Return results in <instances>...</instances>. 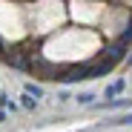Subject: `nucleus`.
Segmentation results:
<instances>
[{
	"label": "nucleus",
	"mask_w": 132,
	"mask_h": 132,
	"mask_svg": "<svg viewBox=\"0 0 132 132\" xmlns=\"http://www.w3.org/2000/svg\"><path fill=\"white\" fill-rule=\"evenodd\" d=\"M121 89H123V80H115V83H112V86H109V89H106V98H112V95H118Z\"/></svg>",
	"instance_id": "1"
},
{
	"label": "nucleus",
	"mask_w": 132,
	"mask_h": 132,
	"mask_svg": "<svg viewBox=\"0 0 132 132\" xmlns=\"http://www.w3.org/2000/svg\"><path fill=\"white\" fill-rule=\"evenodd\" d=\"M121 43H126V46H132V20H129V26H126V32L121 35Z\"/></svg>",
	"instance_id": "2"
},
{
	"label": "nucleus",
	"mask_w": 132,
	"mask_h": 132,
	"mask_svg": "<svg viewBox=\"0 0 132 132\" xmlns=\"http://www.w3.org/2000/svg\"><path fill=\"white\" fill-rule=\"evenodd\" d=\"M26 92H29V95H35V98H40V86H35V83H26Z\"/></svg>",
	"instance_id": "3"
},
{
	"label": "nucleus",
	"mask_w": 132,
	"mask_h": 132,
	"mask_svg": "<svg viewBox=\"0 0 132 132\" xmlns=\"http://www.w3.org/2000/svg\"><path fill=\"white\" fill-rule=\"evenodd\" d=\"M23 106H26V109H32V106H35V98H32L29 92H26V98H23Z\"/></svg>",
	"instance_id": "4"
},
{
	"label": "nucleus",
	"mask_w": 132,
	"mask_h": 132,
	"mask_svg": "<svg viewBox=\"0 0 132 132\" xmlns=\"http://www.w3.org/2000/svg\"><path fill=\"white\" fill-rule=\"evenodd\" d=\"M115 123H132V115H123L121 121H115Z\"/></svg>",
	"instance_id": "5"
},
{
	"label": "nucleus",
	"mask_w": 132,
	"mask_h": 132,
	"mask_svg": "<svg viewBox=\"0 0 132 132\" xmlns=\"http://www.w3.org/2000/svg\"><path fill=\"white\" fill-rule=\"evenodd\" d=\"M6 55V43H3V37H0V57Z\"/></svg>",
	"instance_id": "6"
},
{
	"label": "nucleus",
	"mask_w": 132,
	"mask_h": 132,
	"mask_svg": "<svg viewBox=\"0 0 132 132\" xmlns=\"http://www.w3.org/2000/svg\"><path fill=\"white\" fill-rule=\"evenodd\" d=\"M129 66H132V55H129Z\"/></svg>",
	"instance_id": "7"
},
{
	"label": "nucleus",
	"mask_w": 132,
	"mask_h": 132,
	"mask_svg": "<svg viewBox=\"0 0 132 132\" xmlns=\"http://www.w3.org/2000/svg\"><path fill=\"white\" fill-rule=\"evenodd\" d=\"M80 132H89V129H80Z\"/></svg>",
	"instance_id": "8"
}]
</instances>
